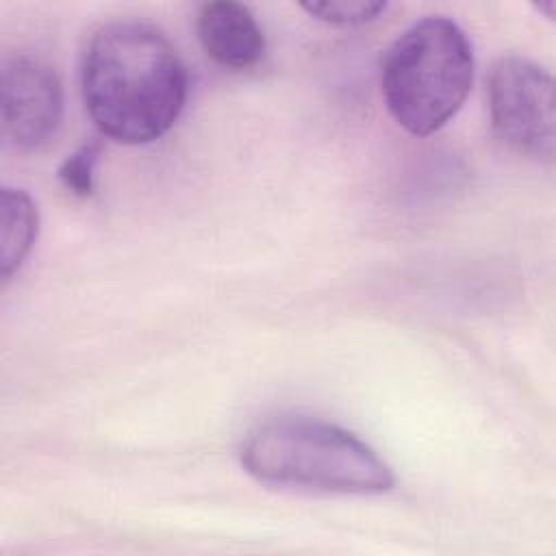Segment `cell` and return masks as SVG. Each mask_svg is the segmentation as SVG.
Listing matches in <instances>:
<instances>
[{
  "label": "cell",
  "instance_id": "cell-8",
  "mask_svg": "<svg viewBox=\"0 0 556 556\" xmlns=\"http://www.w3.org/2000/svg\"><path fill=\"white\" fill-rule=\"evenodd\" d=\"M302 9L326 24L363 26L378 20L387 11V4L374 2V0H330V2L326 0V2H306L302 4Z\"/></svg>",
  "mask_w": 556,
  "mask_h": 556
},
{
  "label": "cell",
  "instance_id": "cell-6",
  "mask_svg": "<svg viewBox=\"0 0 556 556\" xmlns=\"http://www.w3.org/2000/svg\"><path fill=\"white\" fill-rule=\"evenodd\" d=\"M200 43L217 65L250 70L265 56V35L252 11L239 2H208L198 13Z\"/></svg>",
  "mask_w": 556,
  "mask_h": 556
},
{
  "label": "cell",
  "instance_id": "cell-2",
  "mask_svg": "<svg viewBox=\"0 0 556 556\" xmlns=\"http://www.w3.org/2000/svg\"><path fill=\"white\" fill-rule=\"evenodd\" d=\"M241 465L278 489L376 495L393 489L387 460L350 430L311 417H276L248 432Z\"/></svg>",
  "mask_w": 556,
  "mask_h": 556
},
{
  "label": "cell",
  "instance_id": "cell-5",
  "mask_svg": "<svg viewBox=\"0 0 556 556\" xmlns=\"http://www.w3.org/2000/svg\"><path fill=\"white\" fill-rule=\"evenodd\" d=\"M2 132L22 152L50 146L63 119V87L43 59L17 52L0 72Z\"/></svg>",
  "mask_w": 556,
  "mask_h": 556
},
{
  "label": "cell",
  "instance_id": "cell-3",
  "mask_svg": "<svg viewBox=\"0 0 556 556\" xmlns=\"http://www.w3.org/2000/svg\"><path fill=\"white\" fill-rule=\"evenodd\" d=\"M473 83V48L452 20L430 15L408 26L382 59L380 85L391 117L410 135L443 128Z\"/></svg>",
  "mask_w": 556,
  "mask_h": 556
},
{
  "label": "cell",
  "instance_id": "cell-4",
  "mask_svg": "<svg viewBox=\"0 0 556 556\" xmlns=\"http://www.w3.org/2000/svg\"><path fill=\"white\" fill-rule=\"evenodd\" d=\"M486 98L493 130L508 148L539 161L554 159V78L543 65L502 56L491 67Z\"/></svg>",
  "mask_w": 556,
  "mask_h": 556
},
{
  "label": "cell",
  "instance_id": "cell-1",
  "mask_svg": "<svg viewBox=\"0 0 556 556\" xmlns=\"http://www.w3.org/2000/svg\"><path fill=\"white\" fill-rule=\"evenodd\" d=\"M189 76L172 41L135 20L96 30L83 59V100L98 130L126 146L163 137L180 117Z\"/></svg>",
  "mask_w": 556,
  "mask_h": 556
},
{
  "label": "cell",
  "instance_id": "cell-9",
  "mask_svg": "<svg viewBox=\"0 0 556 556\" xmlns=\"http://www.w3.org/2000/svg\"><path fill=\"white\" fill-rule=\"evenodd\" d=\"M100 159V146L96 141L83 143L76 152H72L59 167L61 185L78 198L91 195L96 187V169Z\"/></svg>",
  "mask_w": 556,
  "mask_h": 556
},
{
  "label": "cell",
  "instance_id": "cell-7",
  "mask_svg": "<svg viewBox=\"0 0 556 556\" xmlns=\"http://www.w3.org/2000/svg\"><path fill=\"white\" fill-rule=\"evenodd\" d=\"M39 230L35 200L13 187H2L0 200V274L7 282L30 254Z\"/></svg>",
  "mask_w": 556,
  "mask_h": 556
}]
</instances>
